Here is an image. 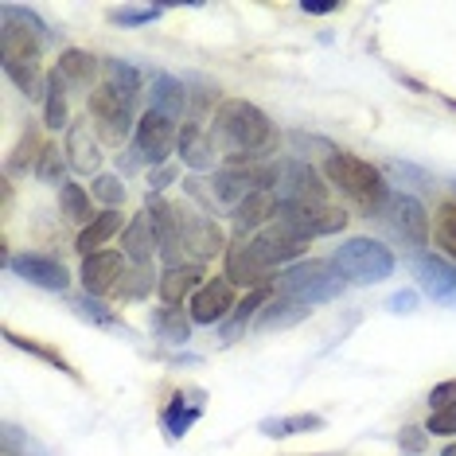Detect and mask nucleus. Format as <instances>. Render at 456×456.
I'll use <instances>...</instances> for the list:
<instances>
[{"mask_svg": "<svg viewBox=\"0 0 456 456\" xmlns=\"http://www.w3.org/2000/svg\"><path fill=\"white\" fill-rule=\"evenodd\" d=\"M413 269H418V285L425 289V297L456 308V265H449L437 254H418L413 257Z\"/></svg>", "mask_w": 456, "mask_h": 456, "instance_id": "obj_14", "label": "nucleus"}, {"mask_svg": "<svg viewBox=\"0 0 456 456\" xmlns=\"http://www.w3.org/2000/svg\"><path fill=\"white\" fill-rule=\"evenodd\" d=\"M75 308H78V316H86V320H94V324H102V328H126L118 316L110 313L102 300H90V297H78L75 300Z\"/></svg>", "mask_w": 456, "mask_h": 456, "instance_id": "obj_38", "label": "nucleus"}, {"mask_svg": "<svg viewBox=\"0 0 456 456\" xmlns=\"http://www.w3.org/2000/svg\"><path fill=\"white\" fill-rule=\"evenodd\" d=\"M183 250H191L195 257H215L226 250V238L219 231V223L215 219H203V215H191L188 219V231H183Z\"/></svg>", "mask_w": 456, "mask_h": 456, "instance_id": "obj_21", "label": "nucleus"}, {"mask_svg": "<svg viewBox=\"0 0 456 456\" xmlns=\"http://www.w3.org/2000/svg\"><path fill=\"white\" fill-rule=\"evenodd\" d=\"M254 242V250L262 254V262L269 269H277V265H285V262H293V257H300L308 250V242L305 238H297V234H289L281 223H273V226H265L257 238H250Z\"/></svg>", "mask_w": 456, "mask_h": 456, "instance_id": "obj_16", "label": "nucleus"}, {"mask_svg": "<svg viewBox=\"0 0 456 456\" xmlns=\"http://www.w3.org/2000/svg\"><path fill=\"white\" fill-rule=\"evenodd\" d=\"M44 126L47 129H70V113H67V82L59 75L47 78V94H44Z\"/></svg>", "mask_w": 456, "mask_h": 456, "instance_id": "obj_28", "label": "nucleus"}, {"mask_svg": "<svg viewBox=\"0 0 456 456\" xmlns=\"http://www.w3.org/2000/svg\"><path fill=\"white\" fill-rule=\"evenodd\" d=\"M449 406H456V379L429 390V410H449Z\"/></svg>", "mask_w": 456, "mask_h": 456, "instance_id": "obj_43", "label": "nucleus"}, {"mask_svg": "<svg viewBox=\"0 0 456 456\" xmlns=\"http://www.w3.org/2000/svg\"><path fill=\"white\" fill-rule=\"evenodd\" d=\"M269 300V285H262V289H250V293H246L242 300H238L234 305V313H231V328H226V336H231L234 328H246V320H250L257 308H262Z\"/></svg>", "mask_w": 456, "mask_h": 456, "instance_id": "obj_37", "label": "nucleus"}, {"mask_svg": "<svg viewBox=\"0 0 456 456\" xmlns=\"http://www.w3.org/2000/svg\"><path fill=\"white\" fill-rule=\"evenodd\" d=\"M234 313V281L231 277H211L203 289L188 300V316L195 324H219L223 316Z\"/></svg>", "mask_w": 456, "mask_h": 456, "instance_id": "obj_11", "label": "nucleus"}, {"mask_svg": "<svg viewBox=\"0 0 456 456\" xmlns=\"http://www.w3.org/2000/svg\"><path fill=\"white\" fill-rule=\"evenodd\" d=\"M106 82L129 102V106H137V98H141L144 86H141V75L133 67H126V63H106Z\"/></svg>", "mask_w": 456, "mask_h": 456, "instance_id": "obj_31", "label": "nucleus"}, {"mask_svg": "<svg viewBox=\"0 0 456 456\" xmlns=\"http://www.w3.org/2000/svg\"><path fill=\"white\" fill-rule=\"evenodd\" d=\"M4 339H8V344H12V347H20V351H32L36 359L51 362V367H55V370H63V375H70V379L78 382V370L70 367V362H67L63 355H59V351H51V347H44V344H36V339H28V336H16V331H4Z\"/></svg>", "mask_w": 456, "mask_h": 456, "instance_id": "obj_32", "label": "nucleus"}, {"mask_svg": "<svg viewBox=\"0 0 456 456\" xmlns=\"http://www.w3.org/2000/svg\"><path fill=\"white\" fill-rule=\"evenodd\" d=\"M63 168H67V157H59L55 144H47V149H44V160H39V168H36V175H39L44 183H67V180H63Z\"/></svg>", "mask_w": 456, "mask_h": 456, "instance_id": "obj_39", "label": "nucleus"}, {"mask_svg": "<svg viewBox=\"0 0 456 456\" xmlns=\"http://www.w3.org/2000/svg\"><path fill=\"white\" fill-rule=\"evenodd\" d=\"M425 433H433V437H456V406L433 410L429 421H425Z\"/></svg>", "mask_w": 456, "mask_h": 456, "instance_id": "obj_42", "label": "nucleus"}, {"mask_svg": "<svg viewBox=\"0 0 456 456\" xmlns=\"http://www.w3.org/2000/svg\"><path fill=\"white\" fill-rule=\"evenodd\" d=\"M118 231H121V215H118V211H102L94 223H90V226H82V231H78L75 250H78L82 257L98 254L102 246H106V242H110V238L118 234Z\"/></svg>", "mask_w": 456, "mask_h": 456, "instance_id": "obj_25", "label": "nucleus"}, {"mask_svg": "<svg viewBox=\"0 0 456 456\" xmlns=\"http://www.w3.org/2000/svg\"><path fill=\"white\" fill-rule=\"evenodd\" d=\"M121 254L129 257L133 265H152V254H160L157 231H152L149 215H133V223L121 231Z\"/></svg>", "mask_w": 456, "mask_h": 456, "instance_id": "obj_18", "label": "nucleus"}, {"mask_svg": "<svg viewBox=\"0 0 456 456\" xmlns=\"http://www.w3.org/2000/svg\"><path fill=\"white\" fill-rule=\"evenodd\" d=\"M257 429H262L265 437H297V433L324 429V418H320V413H289V418H265Z\"/></svg>", "mask_w": 456, "mask_h": 456, "instance_id": "obj_27", "label": "nucleus"}, {"mask_svg": "<svg viewBox=\"0 0 456 456\" xmlns=\"http://www.w3.org/2000/svg\"><path fill=\"white\" fill-rule=\"evenodd\" d=\"M0 47H4V63H39V32L28 24H16L12 16H4Z\"/></svg>", "mask_w": 456, "mask_h": 456, "instance_id": "obj_20", "label": "nucleus"}, {"mask_svg": "<svg viewBox=\"0 0 456 456\" xmlns=\"http://www.w3.org/2000/svg\"><path fill=\"white\" fill-rule=\"evenodd\" d=\"M331 265L347 277V285H379L394 273V254L375 238H347L336 246Z\"/></svg>", "mask_w": 456, "mask_h": 456, "instance_id": "obj_4", "label": "nucleus"}, {"mask_svg": "<svg viewBox=\"0 0 456 456\" xmlns=\"http://www.w3.org/2000/svg\"><path fill=\"white\" fill-rule=\"evenodd\" d=\"M129 273V257L121 250H98L90 257H82V289L86 297H106V293H118L121 281Z\"/></svg>", "mask_w": 456, "mask_h": 456, "instance_id": "obj_8", "label": "nucleus"}, {"mask_svg": "<svg viewBox=\"0 0 456 456\" xmlns=\"http://www.w3.org/2000/svg\"><path fill=\"white\" fill-rule=\"evenodd\" d=\"M90 118H94V129L106 144H126L129 129H137L133 126V106L110 86V82H102V86L90 90Z\"/></svg>", "mask_w": 456, "mask_h": 456, "instance_id": "obj_5", "label": "nucleus"}, {"mask_svg": "<svg viewBox=\"0 0 456 456\" xmlns=\"http://www.w3.org/2000/svg\"><path fill=\"white\" fill-rule=\"evenodd\" d=\"M160 300L164 305H183V300H191L195 293L203 289V269L200 262H188V265H168L160 273Z\"/></svg>", "mask_w": 456, "mask_h": 456, "instance_id": "obj_17", "label": "nucleus"}, {"mask_svg": "<svg viewBox=\"0 0 456 456\" xmlns=\"http://www.w3.org/2000/svg\"><path fill=\"white\" fill-rule=\"evenodd\" d=\"M347 293V277L339 273L331 262H297L281 273V285H277V297L293 300L300 308L313 305H328V300H339Z\"/></svg>", "mask_w": 456, "mask_h": 456, "instance_id": "obj_3", "label": "nucleus"}, {"mask_svg": "<svg viewBox=\"0 0 456 456\" xmlns=\"http://www.w3.org/2000/svg\"><path fill=\"white\" fill-rule=\"evenodd\" d=\"M191 106V94L183 90V82H175L168 75H157L152 78V110L164 113V118H180V113H188Z\"/></svg>", "mask_w": 456, "mask_h": 456, "instance_id": "obj_24", "label": "nucleus"}, {"mask_svg": "<svg viewBox=\"0 0 456 456\" xmlns=\"http://www.w3.org/2000/svg\"><path fill=\"white\" fill-rule=\"evenodd\" d=\"M160 12H164V4H121L110 12V20L121 28H141V24H152Z\"/></svg>", "mask_w": 456, "mask_h": 456, "instance_id": "obj_36", "label": "nucleus"}, {"mask_svg": "<svg viewBox=\"0 0 456 456\" xmlns=\"http://www.w3.org/2000/svg\"><path fill=\"white\" fill-rule=\"evenodd\" d=\"M172 180H175V168H157V172L149 175V188H152V191H160V188H168Z\"/></svg>", "mask_w": 456, "mask_h": 456, "instance_id": "obj_46", "label": "nucleus"}, {"mask_svg": "<svg viewBox=\"0 0 456 456\" xmlns=\"http://www.w3.org/2000/svg\"><path fill=\"white\" fill-rule=\"evenodd\" d=\"M441 456H456V444H449V449H444Z\"/></svg>", "mask_w": 456, "mask_h": 456, "instance_id": "obj_48", "label": "nucleus"}, {"mask_svg": "<svg viewBox=\"0 0 456 456\" xmlns=\"http://www.w3.org/2000/svg\"><path fill=\"white\" fill-rule=\"evenodd\" d=\"M219 141L226 149V164L238 168H250L254 160L269 157V149L277 144V133L269 126V118L254 102L246 98H226L215 110V129H211V144Z\"/></svg>", "mask_w": 456, "mask_h": 456, "instance_id": "obj_1", "label": "nucleus"}, {"mask_svg": "<svg viewBox=\"0 0 456 456\" xmlns=\"http://www.w3.org/2000/svg\"><path fill=\"white\" fill-rule=\"evenodd\" d=\"M336 8H339V0H300V12H308V16H328Z\"/></svg>", "mask_w": 456, "mask_h": 456, "instance_id": "obj_44", "label": "nucleus"}, {"mask_svg": "<svg viewBox=\"0 0 456 456\" xmlns=\"http://www.w3.org/2000/svg\"><path fill=\"white\" fill-rule=\"evenodd\" d=\"M269 269L265 262H262V254L254 250V242L250 238H242L238 234L231 246H226V273L223 277H231L234 285H246V289H262L265 281H269Z\"/></svg>", "mask_w": 456, "mask_h": 456, "instance_id": "obj_12", "label": "nucleus"}, {"mask_svg": "<svg viewBox=\"0 0 456 456\" xmlns=\"http://www.w3.org/2000/svg\"><path fill=\"white\" fill-rule=\"evenodd\" d=\"M44 149L47 144H39V137L32 129L20 137V144H16V152H12V160H8V168L12 172H28V168H39V160H44Z\"/></svg>", "mask_w": 456, "mask_h": 456, "instance_id": "obj_34", "label": "nucleus"}, {"mask_svg": "<svg viewBox=\"0 0 456 456\" xmlns=\"http://www.w3.org/2000/svg\"><path fill=\"white\" fill-rule=\"evenodd\" d=\"M387 219H390L394 231L402 234V242H410V246H425V242H429V211H425L421 200H413V195L390 191Z\"/></svg>", "mask_w": 456, "mask_h": 456, "instance_id": "obj_10", "label": "nucleus"}, {"mask_svg": "<svg viewBox=\"0 0 456 456\" xmlns=\"http://www.w3.org/2000/svg\"><path fill=\"white\" fill-rule=\"evenodd\" d=\"M413 305H418V293H394L387 300L390 313H413Z\"/></svg>", "mask_w": 456, "mask_h": 456, "instance_id": "obj_45", "label": "nucleus"}, {"mask_svg": "<svg viewBox=\"0 0 456 456\" xmlns=\"http://www.w3.org/2000/svg\"><path fill=\"white\" fill-rule=\"evenodd\" d=\"M4 75L12 78L16 86L28 94V98L47 94V90H39V86H44V75H39V63H4Z\"/></svg>", "mask_w": 456, "mask_h": 456, "instance_id": "obj_35", "label": "nucleus"}, {"mask_svg": "<svg viewBox=\"0 0 456 456\" xmlns=\"http://www.w3.org/2000/svg\"><path fill=\"white\" fill-rule=\"evenodd\" d=\"M172 144H180V129H175V121L164 118V113H157V110H144L137 129H133V152H141V160H149V164H157L160 168V164L168 160Z\"/></svg>", "mask_w": 456, "mask_h": 456, "instance_id": "obj_7", "label": "nucleus"}, {"mask_svg": "<svg viewBox=\"0 0 456 456\" xmlns=\"http://www.w3.org/2000/svg\"><path fill=\"white\" fill-rule=\"evenodd\" d=\"M277 200L281 203H308V207H328V183L308 168L305 160L281 164V183H277Z\"/></svg>", "mask_w": 456, "mask_h": 456, "instance_id": "obj_9", "label": "nucleus"}, {"mask_svg": "<svg viewBox=\"0 0 456 456\" xmlns=\"http://www.w3.org/2000/svg\"><path fill=\"white\" fill-rule=\"evenodd\" d=\"M149 324H152V331H157L160 339H168V344H188L195 320H191V316H183V308L164 305V308H157V313H152Z\"/></svg>", "mask_w": 456, "mask_h": 456, "instance_id": "obj_26", "label": "nucleus"}, {"mask_svg": "<svg viewBox=\"0 0 456 456\" xmlns=\"http://www.w3.org/2000/svg\"><path fill=\"white\" fill-rule=\"evenodd\" d=\"M55 75L67 82V86H94L98 78V59L90 55V51H78V47H67L63 55H59V67Z\"/></svg>", "mask_w": 456, "mask_h": 456, "instance_id": "obj_23", "label": "nucleus"}, {"mask_svg": "<svg viewBox=\"0 0 456 456\" xmlns=\"http://www.w3.org/2000/svg\"><path fill=\"white\" fill-rule=\"evenodd\" d=\"M90 191H94L98 200L106 203V211H113V207H118L121 200H126V183H121L118 175H98V180L90 183Z\"/></svg>", "mask_w": 456, "mask_h": 456, "instance_id": "obj_40", "label": "nucleus"}, {"mask_svg": "<svg viewBox=\"0 0 456 456\" xmlns=\"http://www.w3.org/2000/svg\"><path fill=\"white\" fill-rule=\"evenodd\" d=\"M59 203H63V215H67L70 223H82V226H90V223L98 219V215L90 211V195L82 191L78 183H70V180L63 183V188H59Z\"/></svg>", "mask_w": 456, "mask_h": 456, "instance_id": "obj_29", "label": "nucleus"}, {"mask_svg": "<svg viewBox=\"0 0 456 456\" xmlns=\"http://www.w3.org/2000/svg\"><path fill=\"white\" fill-rule=\"evenodd\" d=\"M277 207H281V200H277V191H254L250 200H242L231 211V219H234V231L238 234H250L257 231V226H265L269 219H277Z\"/></svg>", "mask_w": 456, "mask_h": 456, "instance_id": "obj_19", "label": "nucleus"}, {"mask_svg": "<svg viewBox=\"0 0 456 456\" xmlns=\"http://www.w3.org/2000/svg\"><path fill=\"white\" fill-rule=\"evenodd\" d=\"M63 152H67V164L78 175H98L102 172V144H98L94 133H90V121H70Z\"/></svg>", "mask_w": 456, "mask_h": 456, "instance_id": "obj_15", "label": "nucleus"}, {"mask_svg": "<svg viewBox=\"0 0 456 456\" xmlns=\"http://www.w3.org/2000/svg\"><path fill=\"white\" fill-rule=\"evenodd\" d=\"M183 402H188V398H183V394H175L172 406L164 410V429H168L172 441H180L183 433H188L191 425L200 421V406H183Z\"/></svg>", "mask_w": 456, "mask_h": 456, "instance_id": "obj_30", "label": "nucleus"}, {"mask_svg": "<svg viewBox=\"0 0 456 456\" xmlns=\"http://www.w3.org/2000/svg\"><path fill=\"white\" fill-rule=\"evenodd\" d=\"M421 433H425V429H402V444H406V449H413V452H418L421 444H425V437H421Z\"/></svg>", "mask_w": 456, "mask_h": 456, "instance_id": "obj_47", "label": "nucleus"}, {"mask_svg": "<svg viewBox=\"0 0 456 456\" xmlns=\"http://www.w3.org/2000/svg\"><path fill=\"white\" fill-rule=\"evenodd\" d=\"M305 316H308V308H300V305H293V300L277 297V300H269V313L262 316V328L265 331L289 328V324H297V320H305Z\"/></svg>", "mask_w": 456, "mask_h": 456, "instance_id": "obj_33", "label": "nucleus"}, {"mask_svg": "<svg viewBox=\"0 0 456 456\" xmlns=\"http://www.w3.org/2000/svg\"><path fill=\"white\" fill-rule=\"evenodd\" d=\"M180 157L191 164V168H215V144L211 137H203V126L200 121H183V129H180Z\"/></svg>", "mask_w": 456, "mask_h": 456, "instance_id": "obj_22", "label": "nucleus"}, {"mask_svg": "<svg viewBox=\"0 0 456 456\" xmlns=\"http://www.w3.org/2000/svg\"><path fill=\"white\" fill-rule=\"evenodd\" d=\"M289 234L305 238V242H313L320 234H336L347 226V215L336 211V207H308V203H281L277 207V219Z\"/></svg>", "mask_w": 456, "mask_h": 456, "instance_id": "obj_6", "label": "nucleus"}, {"mask_svg": "<svg viewBox=\"0 0 456 456\" xmlns=\"http://www.w3.org/2000/svg\"><path fill=\"white\" fill-rule=\"evenodd\" d=\"M324 175L331 188H339L351 203H359L367 215H382L390 203V183L370 160L355 157V152H331L324 160Z\"/></svg>", "mask_w": 456, "mask_h": 456, "instance_id": "obj_2", "label": "nucleus"}, {"mask_svg": "<svg viewBox=\"0 0 456 456\" xmlns=\"http://www.w3.org/2000/svg\"><path fill=\"white\" fill-rule=\"evenodd\" d=\"M437 242L456 257V203H444L437 211Z\"/></svg>", "mask_w": 456, "mask_h": 456, "instance_id": "obj_41", "label": "nucleus"}, {"mask_svg": "<svg viewBox=\"0 0 456 456\" xmlns=\"http://www.w3.org/2000/svg\"><path fill=\"white\" fill-rule=\"evenodd\" d=\"M449 106H452V110H456V102H452V98H449Z\"/></svg>", "mask_w": 456, "mask_h": 456, "instance_id": "obj_49", "label": "nucleus"}, {"mask_svg": "<svg viewBox=\"0 0 456 456\" xmlns=\"http://www.w3.org/2000/svg\"><path fill=\"white\" fill-rule=\"evenodd\" d=\"M8 269L24 277L28 285L47 289V293H67V285H70V273L63 269V262H55L47 254H16V257H8Z\"/></svg>", "mask_w": 456, "mask_h": 456, "instance_id": "obj_13", "label": "nucleus"}]
</instances>
